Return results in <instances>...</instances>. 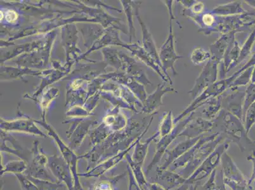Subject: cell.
<instances>
[{"mask_svg": "<svg viewBox=\"0 0 255 190\" xmlns=\"http://www.w3.org/2000/svg\"><path fill=\"white\" fill-rule=\"evenodd\" d=\"M224 140L226 139L224 136L219 133L210 136L203 135L193 147L174 162L168 169L175 171L179 169L177 173L187 180Z\"/></svg>", "mask_w": 255, "mask_h": 190, "instance_id": "1", "label": "cell"}, {"mask_svg": "<svg viewBox=\"0 0 255 190\" xmlns=\"http://www.w3.org/2000/svg\"><path fill=\"white\" fill-rule=\"evenodd\" d=\"M213 120L215 129L224 136L225 139L236 143L240 148L241 151H245L246 145L252 144V141L248 136L244 122L230 112L222 109L219 115Z\"/></svg>", "mask_w": 255, "mask_h": 190, "instance_id": "2", "label": "cell"}, {"mask_svg": "<svg viewBox=\"0 0 255 190\" xmlns=\"http://www.w3.org/2000/svg\"><path fill=\"white\" fill-rule=\"evenodd\" d=\"M230 141L226 140L218 145L214 151L205 160V161L194 171L193 174L187 178L185 185L190 186V185L196 184L206 178H209L213 171L216 170L217 167L221 162L222 155L225 152H227L230 146Z\"/></svg>", "mask_w": 255, "mask_h": 190, "instance_id": "3", "label": "cell"}, {"mask_svg": "<svg viewBox=\"0 0 255 190\" xmlns=\"http://www.w3.org/2000/svg\"><path fill=\"white\" fill-rule=\"evenodd\" d=\"M231 83L229 82L228 78H226L224 80L218 81L217 82L210 86L202 94L194 99L192 103L187 106L177 117L175 118L174 119L175 124H177L181 120L189 116L192 113L195 112L196 110L205 105L206 101L209 100L210 99L223 94L228 89Z\"/></svg>", "mask_w": 255, "mask_h": 190, "instance_id": "4", "label": "cell"}, {"mask_svg": "<svg viewBox=\"0 0 255 190\" xmlns=\"http://www.w3.org/2000/svg\"><path fill=\"white\" fill-rule=\"evenodd\" d=\"M154 115H152L150 118L149 124L147 125L144 131L142 132V133L138 136V138L136 139L135 141H134L132 144L129 146V147L122 150V151L118 152V154L113 155V156L110 157V158L107 159L105 161L102 162L101 163L97 164V166L94 167V168L88 171L87 172L83 173H79V177L85 178H99L101 176L105 175L107 172L111 170L116 166L118 165L121 162L124 160L125 157H126L127 155L128 154L129 152L132 148L135 147L136 143H137L139 139L142 138L144 134L147 133V131L149 130L150 125H151L153 120H154Z\"/></svg>", "mask_w": 255, "mask_h": 190, "instance_id": "5", "label": "cell"}, {"mask_svg": "<svg viewBox=\"0 0 255 190\" xmlns=\"http://www.w3.org/2000/svg\"><path fill=\"white\" fill-rule=\"evenodd\" d=\"M48 158L39 148L38 143H34L31 149V162L24 175L36 179L58 182L48 168Z\"/></svg>", "mask_w": 255, "mask_h": 190, "instance_id": "6", "label": "cell"}, {"mask_svg": "<svg viewBox=\"0 0 255 190\" xmlns=\"http://www.w3.org/2000/svg\"><path fill=\"white\" fill-rule=\"evenodd\" d=\"M220 64L219 61L213 57L206 62L202 71L197 78L193 87L188 92L192 98L195 99L208 87L217 82Z\"/></svg>", "mask_w": 255, "mask_h": 190, "instance_id": "7", "label": "cell"}, {"mask_svg": "<svg viewBox=\"0 0 255 190\" xmlns=\"http://www.w3.org/2000/svg\"><path fill=\"white\" fill-rule=\"evenodd\" d=\"M172 22V20H170L168 37L159 51L160 61L163 67L164 73L169 78H170V76L168 75V71H172L173 75H177V72L175 68V64L177 60L183 58L182 56L178 55L176 52Z\"/></svg>", "mask_w": 255, "mask_h": 190, "instance_id": "8", "label": "cell"}, {"mask_svg": "<svg viewBox=\"0 0 255 190\" xmlns=\"http://www.w3.org/2000/svg\"><path fill=\"white\" fill-rule=\"evenodd\" d=\"M39 124L47 129L49 135L54 139L55 142H56L58 147L59 148L60 154L62 157L67 163H68L69 167H70L72 173H73L74 180H75V185L74 188L79 190H85L83 189L80 181V177H79V173H78V163L79 160H80V155H78L75 154L71 148L69 147L64 143V141L60 138L58 134L55 133L54 130L49 125L45 123V122H39Z\"/></svg>", "mask_w": 255, "mask_h": 190, "instance_id": "9", "label": "cell"}, {"mask_svg": "<svg viewBox=\"0 0 255 190\" xmlns=\"http://www.w3.org/2000/svg\"><path fill=\"white\" fill-rule=\"evenodd\" d=\"M194 114H195V112L192 113L189 116L185 118V119L181 120L180 122L176 124L175 127H174L171 133L164 136L163 138L159 139L158 142L156 144V151H155L154 157H153L152 160L149 164V166L146 168L145 175H149L152 168L161 161V159L163 158L166 152L168 150L169 146L173 142V141L176 138L178 137L181 132L184 129L188 122L194 116Z\"/></svg>", "mask_w": 255, "mask_h": 190, "instance_id": "10", "label": "cell"}, {"mask_svg": "<svg viewBox=\"0 0 255 190\" xmlns=\"http://www.w3.org/2000/svg\"><path fill=\"white\" fill-rule=\"evenodd\" d=\"M48 158V168L57 182L64 185L68 190L73 189L75 185L73 173L62 155H53Z\"/></svg>", "mask_w": 255, "mask_h": 190, "instance_id": "11", "label": "cell"}, {"mask_svg": "<svg viewBox=\"0 0 255 190\" xmlns=\"http://www.w3.org/2000/svg\"><path fill=\"white\" fill-rule=\"evenodd\" d=\"M240 88H229L222 94V108L243 122L245 90H240Z\"/></svg>", "mask_w": 255, "mask_h": 190, "instance_id": "12", "label": "cell"}, {"mask_svg": "<svg viewBox=\"0 0 255 190\" xmlns=\"http://www.w3.org/2000/svg\"><path fill=\"white\" fill-rule=\"evenodd\" d=\"M214 127L213 120L203 117H193L181 132L178 137L194 138L204 135V134L213 131Z\"/></svg>", "mask_w": 255, "mask_h": 190, "instance_id": "13", "label": "cell"}, {"mask_svg": "<svg viewBox=\"0 0 255 190\" xmlns=\"http://www.w3.org/2000/svg\"><path fill=\"white\" fill-rule=\"evenodd\" d=\"M170 92L176 93V94L178 93L175 88L167 87L164 83L157 85L155 91L148 95L147 99L143 103V112L151 115L157 114V110L164 105L163 101L164 95Z\"/></svg>", "mask_w": 255, "mask_h": 190, "instance_id": "14", "label": "cell"}, {"mask_svg": "<svg viewBox=\"0 0 255 190\" xmlns=\"http://www.w3.org/2000/svg\"><path fill=\"white\" fill-rule=\"evenodd\" d=\"M203 136L194 138H187L186 140L182 141L176 145L175 147L170 150H167L165 153V159L162 165L157 167L156 171H162L166 170L180 157L185 154L190 148L193 147Z\"/></svg>", "mask_w": 255, "mask_h": 190, "instance_id": "15", "label": "cell"}, {"mask_svg": "<svg viewBox=\"0 0 255 190\" xmlns=\"http://www.w3.org/2000/svg\"><path fill=\"white\" fill-rule=\"evenodd\" d=\"M155 176L152 182L157 183L167 190H173L178 189L185 184L186 179L180 175L175 171L170 169H166L162 171H156Z\"/></svg>", "mask_w": 255, "mask_h": 190, "instance_id": "16", "label": "cell"}, {"mask_svg": "<svg viewBox=\"0 0 255 190\" xmlns=\"http://www.w3.org/2000/svg\"><path fill=\"white\" fill-rule=\"evenodd\" d=\"M221 174L224 179L232 181L240 184H247L244 176L239 169L234 160L227 152L222 155Z\"/></svg>", "mask_w": 255, "mask_h": 190, "instance_id": "17", "label": "cell"}, {"mask_svg": "<svg viewBox=\"0 0 255 190\" xmlns=\"http://www.w3.org/2000/svg\"><path fill=\"white\" fill-rule=\"evenodd\" d=\"M1 127L4 130L9 131H22L35 135L46 137L45 133L39 130L35 125L27 120H17L13 122H2Z\"/></svg>", "mask_w": 255, "mask_h": 190, "instance_id": "18", "label": "cell"}, {"mask_svg": "<svg viewBox=\"0 0 255 190\" xmlns=\"http://www.w3.org/2000/svg\"><path fill=\"white\" fill-rule=\"evenodd\" d=\"M137 18L139 23H140L141 25V27H142L143 47H144L146 52L149 53L150 56L153 58V59L156 61L157 65H158L163 71L161 61H160L159 52L158 50H157L151 32H150L149 29L146 26L144 22L142 21L140 17H139V15H137Z\"/></svg>", "mask_w": 255, "mask_h": 190, "instance_id": "19", "label": "cell"}, {"mask_svg": "<svg viewBox=\"0 0 255 190\" xmlns=\"http://www.w3.org/2000/svg\"><path fill=\"white\" fill-rule=\"evenodd\" d=\"M247 11L243 8L242 1H236L220 4L213 8L210 12L217 17H227L243 14Z\"/></svg>", "mask_w": 255, "mask_h": 190, "instance_id": "20", "label": "cell"}, {"mask_svg": "<svg viewBox=\"0 0 255 190\" xmlns=\"http://www.w3.org/2000/svg\"><path fill=\"white\" fill-rule=\"evenodd\" d=\"M159 132L156 131L150 137L146 139L144 142L141 143L140 140L142 138L139 139L135 147H134V151L131 156L132 160H133L134 162L141 166L143 165L148 152H149V147L150 143L153 141L156 140V139L159 138Z\"/></svg>", "mask_w": 255, "mask_h": 190, "instance_id": "21", "label": "cell"}, {"mask_svg": "<svg viewBox=\"0 0 255 190\" xmlns=\"http://www.w3.org/2000/svg\"><path fill=\"white\" fill-rule=\"evenodd\" d=\"M236 32H232L231 34H222L219 39L210 46L212 57L217 60L220 63L223 60L231 39L236 35Z\"/></svg>", "mask_w": 255, "mask_h": 190, "instance_id": "22", "label": "cell"}, {"mask_svg": "<svg viewBox=\"0 0 255 190\" xmlns=\"http://www.w3.org/2000/svg\"><path fill=\"white\" fill-rule=\"evenodd\" d=\"M222 95L213 97L206 101L204 105V108L201 112L203 117L208 120H214L219 115L222 108Z\"/></svg>", "mask_w": 255, "mask_h": 190, "instance_id": "23", "label": "cell"}, {"mask_svg": "<svg viewBox=\"0 0 255 190\" xmlns=\"http://www.w3.org/2000/svg\"><path fill=\"white\" fill-rule=\"evenodd\" d=\"M126 176V173L113 176V177H108L105 175L102 176L98 178L99 180L94 183L89 190H117L116 185Z\"/></svg>", "mask_w": 255, "mask_h": 190, "instance_id": "24", "label": "cell"}, {"mask_svg": "<svg viewBox=\"0 0 255 190\" xmlns=\"http://www.w3.org/2000/svg\"><path fill=\"white\" fill-rule=\"evenodd\" d=\"M128 165L130 167L132 172L133 173L136 182L142 190H150V183L146 179L145 174L143 173L142 166L138 165L134 162L132 160L131 156L129 154L127 155L126 157Z\"/></svg>", "mask_w": 255, "mask_h": 190, "instance_id": "25", "label": "cell"}, {"mask_svg": "<svg viewBox=\"0 0 255 190\" xmlns=\"http://www.w3.org/2000/svg\"><path fill=\"white\" fill-rule=\"evenodd\" d=\"M28 162L23 159L13 160L6 162L5 165L1 169V175L4 174H13L14 175H22L28 168Z\"/></svg>", "mask_w": 255, "mask_h": 190, "instance_id": "26", "label": "cell"}, {"mask_svg": "<svg viewBox=\"0 0 255 190\" xmlns=\"http://www.w3.org/2000/svg\"><path fill=\"white\" fill-rule=\"evenodd\" d=\"M173 115L171 111L163 113V117H162L161 122H160L159 126V138L161 139L171 133L173 131L174 127L176 125L174 122Z\"/></svg>", "mask_w": 255, "mask_h": 190, "instance_id": "27", "label": "cell"}, {"mask_svg": "<svg viewBox=\"0 0 255 190\" xmlns=\"http://www.w3.org/2000/svg\"><path fill=\"white\" fill-rule=\"evenodd\" d=\"M255 43V28L253 30L251 34L248 36L247 40L245 41L243 45L241 47L240 56L237 63V66L240 65L241 62L244 61L247 59L250 55L252 54L253 48Z\"/></svg>", "mask_w": 255, "mask_h": 190, "instance_id": "28", "label": "cell"}, {"mask_svg": "<svg viewBox=\"0 0 255 190\" xmlns=\"http://www.w3.org/2000/svg\"><path fill=\"white\" fill-rule=\"evenodd\" d=\"M191 62L196 66L208 62L212 59L210 52L203 49L202 48H197L192 51L190 56Z\"/></svg>", "mask_w": 255, "mask_h": 190, "instance_id": "29", "label": "cell"}, {"mask_svg": "<svg viewBox=\"0 0 255 190\" xmlns=\"http://www.w3.org/2000/svg\"><path fill=\"white\" fill-rule=\"evenodd\" d=\"M254 67H250V68L247 69V70L243 72V73H241L240 75L236 78V80L231 83L229 88L247 87V86L249 85L250 83H251V78L253 71H254Z\"/></svg>", "mask_w": 255, "mask_h": 190, "instance_id": "30", "label": "cell"}, {"mask_svg": "<svg viewBox=\"0 0 255 190\" xmlns=\"http://www.w3.org/2000/svg\"><path fill=\"white\" fill-rule=\"evenodd\" d=\"M38 187L39 190H58L59 188L64 186V185L59 182H53L50 181L36 179L28 177Z\"/></svg>", "mask_w": 255, "mask_h": 190, "instance_id": "31", "label": "cell"}, {"mask_svg": "<svg viewBox=\"0 0 255 190\" xmlns=\"http://www.w3.org/2000/svg\"><path fill=\"white\" fill-rule=\"evenodd\" d=\"M254 102H255V84L250 83L245 89L243 115H245L248 107Z\"/></svg>", "mask_w": 255, "mask_h": 190, "instance_id": "32", "label": "cell"}, {"mask_svg": "<svg viewBox=\"0 0 255 190\" xmlns=\"http://www.w3.org/2000/svg\"><path fill=\"white\" fill-rule=\"evenodd\" d=\"M243 122L247 133H249L250 129L255 124V102L248 107L244 115Z\"/></svg>", "mask_w": 255, "mask_h": 190, "instance_id": "33", "label": "cell"}, {"mask_svg": "<svg viewBox=\"0 0 255 190\" xmlns=\"http://www.w3.org/2000/svg\"><path fill=\"white\" fill-rule=\"evenodd\" d=\"M15 176L22 190H39L38 187L24 174Z\"/></svg>", "mask_w": 255, "mask_h": 190, "instance_id": "34", "label": "cell"}, {"mask_svg": "<svg viewBox=\"0 0 255 190\" xmlns=\"http://www.w3.org/2000/svg\"><path fill=\"white\" fill-rule=\"evenodd\" d=\"M217 185V169L213 171L212 175L203 185L199 186L197 190H215Z\"/></svg>", "mask_w": 255, "mask_h": 190, "instance_id": "35", "label": "cell"}, {"mask_svg": "<svg viewBox=\"0 0 255 190\" xmlns=\"http://www.w3.org/2000/svg\"><path fill=\"white\" fill-rule=\"evenodd\" d=\"M255 66V52L253 53L251 57H250V59L248 60V61L244 65L240 70L236 71L235 73L233 74V75L230 76V77L228 78L229 80L230 81V82L232 83L233 82L234 80H236V78L238 77L240 75L241 73H243V72L247 70V69L250 68V67H254Z\"/></svg>", "mask_w": 255, "mask_h": 190, "instance_id": "36", "label": "cell"}, {"mask_svg": "<svg viewBox=\"0 0 255 190\" xmlns=\"http://www.w3.org/2000/svg\"><path fill=\"white\" fill-rule=\"evenodd\" d=\"M128 175L129 183L128 190H142L138 185L137 182L134 177L133 173L132 172L130 167L127 166Z\"/></svg>", "mask_w": 255, "mask_h": 190, "instance_id": "37", "label": "cell"}, {"mask_svg": "<svg viewBox=\"0 0 255 190\" xmlns=\"http://www.w3.org/2000/svg\"><path fill=\"white\" fill-rule=\"evenodd\" d=\"M222 180H223V182L224 184L226 185V186L230 188L231 190H248L247 184H240V183H237L232 182V181L230 180L224 179L223 177H222Z\"/></svg>", "mask_w": 255, "mask_h": 190, "instance_id": "38", "label": "cell"}, {"mask_svg": "<svg viewBox=\"0 0 255 190\" xmlns=\"http://www.w3.org/2000/svg\"><path fill=\"white\" fill-rule=\"evenodd\" d=\"M205 5L203 2L194 1V3L189 8L192 13H194V15H199L202 14L203 11H205Z\"/></svg>", "mask_w": 255, "mask_h": 190, "instance_id": "39", "label": "cell"}, {"mask_svg": "<svg viewBox=\"0 0 255 190\" xmlns=\"http://www.w3.org/2000/svg\"><path fill=\"white\" fill-rule=\"evenodd\" d=\"M164 4H165L167 8H168V13H169V17H170V20H176V18L175 15H174L173 11V1H164Z\"/></svg>", "mask_w": 255, "mask_h": 190, "instance_id": "40", "label": "cell"}, {"mask_svg": "<svg viewBox=\"0 0 255 190\" xmlns=\"http://www.w3.org/2000/svg\"><path fill=\"white\" fill-rule=\"evenodd\" d=\"M220 174H221V173H220ZM215 190H227L226 185L224 184L223 180H222V176L221 182L218 183L217 182L216 188H215Z\"/></svg>", "mask_w": 255, "mask_h": 190, "instance_id": "41", "label": "cell"}, {"mask_svg": "<svg viewBox=\"0 0 255 190\" xmlns=\"http://www.w3.org/2000/svg\"><path fill=\"white\" fill-rule=\"evenodd\" d=\"M245 3L247 4L248 5L251 6L253 8H254L255 10V1H245Z\"/></svg>", "mask_w": 255, "mask_h": 190, "instance_id": "42", "label": "cell"}, {"mask_svg": "<svg viewBox=\"0 0 255 190\" xmlns=\"http://www.w3.org/2000/svg\"><path fill=\"white\" fill-rule=\"evenodd\" d=\"M198 185L199 183H196V184L190 185L189 188H188L187 190H198Z\"/></svg>", "mask_w": 255, "mask_h": 190, "instance_id": "43", "label": "cell"}, {"mask_svg": "<svg viewBox=\"0 0 255 190\" xmlns=\"http://www.w3.org/2000/svg\"><path fill=\"white\" fill-rule=\"evenodd\" d=\"M251 83H252V84H255V66L254 67V71H253L252 73Z\"/></svg>", "mask_w": 255, "mask_h": 190, "instance_id": "44", "label": "cell"}]
</instances>
